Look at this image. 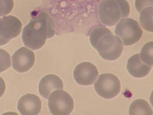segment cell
Here are the masks:
<instances>
[{
    "label": "cell",
    "mask_w": 153,
    "mask_h": 115,
    "mask_svg": "<svg viewBox=\"0 0 153 115\" xmlns=\"http://www.w3.org/2000/svg\"><path fill=\"white\" fill-rule=\"evenodd\" d=\"M41 108V100L35 95H25L22 96L18 102V109L21 115H38Z\"/></svg>",
    "instance_id": "obj_10"
},
{
    "label": "cell",
    "mask_w": 153,
    "mask_h": 115,
    "mask_svg": "<svg viewBox=\"0 0 153 115\" xmlns=\"http://www.w3.org/2000/svg\"><path fill=\"white\" fill-rule=\"evenodd\" d=\"M115 34L122 39L126 46L133 45L138 42L143 35V30L137 22L132 19H123L117 24Z\"/></svg>",
    "instance_id": "obj_4"
},
{
    "label": "cell",
    "mask_w": 153,
    "mask_h": 115,
    "mask_svg": "<svg viewBox=\"0 0 153 115\" xmlns=\"http://www.w3.org/2000/svg\"><path fill=\"white\" fill-rule=\"evenodd\" d=\"M6 84L5 82L2 77H0V98L3 95L5 92Z\"/></svg>",
    "instance_id": "obj_20"
},
{
    "label": "cell",
    "mask_w": 153,
    "mask_h": 115,
    "mask_svg": "<svg viewBox=\"0 0 153 115\" xmlns=\"http://www.w3.org/2000/svg\"><path fill=\"white\" fill-rule=\"evenodd\" d=\"M9 42V40H4V39L2 38L1 37H0V46L4 45L7 44Z\"/></svg>",
    "instance_id": "obj_21"
},
{
    "label": "cell",
    "mask_w": 153,
    "mask_h": 115,
    "mask_svg": "<svg viewBox=\"0 0 153 115\" xmlns=\"http://www.w3.org/2000/svg\"><path fill=\"white\" fill-rule=\"evenodd\" d=\"M127 68L129 73L137 78L146 76L151 70V66L144 63L139 54L134 55L129 58Z\"/></svg>",
    "instance_id": "obj_12"
},
{
    "label": "cell",
    "mask_w": 153,
    "mask_h": 115,
    "mask_svg": "<svg viewBox=\"0 0 153 115\" xmlns=\"http://www.w3.org/2000/svg\"><path fill=\"white\" fill-rule=\"evenodd\" d=\"M130 115H153V111L149 103L144 100H136L131 105Z\"/></svg>",
    "instance_id": "obj_13"
},
{
    "label": "cell",
    "mask_w": 153,
    "mask_h": 115,
    "mask_svg": "<svg viewBox=\"0 0 153 115\" xmlns=\"http://www.w3.org/2000/svg\"><path fill=\"white\" fill-rule=\"evenodd\" d=\"M110 31L109 29L105 27H99L93 30L90 36V41L92 46L94 48L97 42L102 37Z\"/></svg>",
    "instance_id": "obj_16"
},
{
    "label": "cell",
    "mask_w": 153,
    "mask_h": 115,
    "mask_svg": "<svg viewBox=\"0 0 153 115\" xmlns=\"http://www.w3.org/2000/svg\"><path fill=\"white\" fill-rule=\"evenodd\" d=\"M153 42H150L143 47L139 54L141 60L144 63L151 66L153 65Z\"/></svg>",
    "instance_id": "obj_15"
},
{
    "label": "cell",
    "mask_w": 153,
    "mask_h": 115,
    "mask_svg": "<svg viewBox=\"0 0 153 115\" xmlns=\"http://www.w3.org/2000/svg\"><path fill=\"white\" fill-rule=\"evenodd\" d=\"M22 24L14 16H8L0 19V37L6 40L16 38L21 33Z\"/></svg>",
    "instance_id": "obj_9"
},
{
    "label": "cell",
    "mask_w": 153,
    "mask_h": 115,
    "mask_svg": "<svg viewBox=\"0 0 153 115\" xmlns=\"http://www.w3.org/2000/svg\"><path fill=\"white\" fill-rule=\"evenodd\" d=\"M94 48L103 59L114 60L121 56L123 44L120 38L113 35L110 31L102 37L97 42Z\"/></svg>",
    "instance_id": "obj_3"
},
{
    "label": "cell",
    "mask_w": 153,
    "mask_h": 115,
    "mask_svg": "<svg viewBox=\"0 0 153 115\" xmlns=\"http://www.w3.org/2000/svg\"><path fill=\"white\" fill-rule=\"evenodd\" d=\"M99 75L96 66L89 62L81 63L75 68L74 77L77 84L88 86L94 84Z\"/></svg>",
    "instance_id": "obj_7"
},
{
    "label": "cell",
    "mask_w": 153,
    "mask_h": 115,
    "mask_svg": "<svg viewBox=\"0 0 153 115\" xmlns=\"http://www.w3.org/2000/svg\"><path fill=\"white\" fill-rule=\"evenodd\" d=\"M56 31V24L53 18L47 12L42 11L32 18L23 29V43L33 50L40 49L45 45L47 39L55 35Z\"/></svg>",
    "instance_id": "obj_1"
},
{
    "label": "cell",
    "mask_w": 153,
    "mask_h": 115,
    "mask_svg": "<svg viewBox=\"0 0 153 115\" xmlns=\"http://www.w3.org/2000/svg\"><path fill=\"white\" fill-rule=\"evenodd\" d=\"M120 82L112 74H103L94 84V89L99 95L106 99H111L120 92Z\"/></svg>",
    "instance_id": "obj_6"
},
{
    "label": "cell",
    "mask_w": 153,
    "mask_h": 115,
    "mask_svg": "<svg viewBox=\"0 0 153 115\" xmlns=\"http://www.w3.org/2000/svg\"><path fill=\"white\" fill-rule=\"evenodd\" d=\"M48 99L49 110L53 115H69L73 111V99L63 90L53 92Z\"/></svg>",
    "instance_id": "obj_5"
},
{
    "label": "cell",
    "mask_w": 153,
    "mask_h": 115,
    "mask_svg": "<svg viewBox=\"0 0 153 115\" xmlns=\"http://www.w3.org/2000/svg\"><path fill=\"white\" fill-rule=\"evenodd\" d=\"M11 65L10 54L5 50L0 49V74L9 69Z\"/></svg>",
    "instance_id": "obj_17"
},
{
    "label": "cell",
    "mask_w": 153,
    "mask_h": 115,
    "mask_svg": "<svg viewBox=\"0 0 153 115\" xmlns=\"http://www.w3.org/2000/svg\"><path fill=\"white\" fill-rule=\"evenodd\" d=\"M13 6V0H0V16L9 14L12 10Z\"/></svg>",
    "instance_id": "obj_18"
},
{
    "label": "cell",
    "mask_w": 153,
    "mask_h": 115,
    "mask_svg": "<svg viewBox=\"0 0 153 115\" xmlns=\"http://www.w3.org/2000/svg\"><path fill=\"white\" fill-rule=\"evenodd\" d=\"M63 84L59 77L53 74H50L43 77L39 84L38 90L40 95L49 99L51 94L55 90H63Z\"/></svg>",
    "instance_id": "obj_11"
},
{
    "label": "cell",
    "mask_w": 153,
    "mask_h": 115,
    "mask_svg": "<svg viewBox=\"0 0 153 115\" xmlns=\"http://www.w3.org/2000/svg\"><path fill=\"white\" fill-rule=\"evenodd\" d=\"M35 54L28 48L22 47L12 56V66L15 71L24 73L31 69L34 65Z\"/></svg>",
    "instance_id": "obj_8"
},
{
    "label": "cell",
    "mask_w": 153,
    "mask_h": 115,
    "mask_svg": "<svg viewBox=\"0 0 153 115\" xmlns=\"http://www.w3.org/2000/svg\"><path fill=\"white\" fill-rule=\"evenodd\" d=\"M130 7L126 0H103L99 6L98 14L101 23L113 26L130 14Z\"/></svg>",
    "instance_id": "obj_2"
},
{
    "label": "cell",
    "mask_w": 153,
    "mask_h": 115,
    "mask_svg": "<svg viewBox=\"0 0 153 115\" xmlns=\"http://www.w3.org/2000/svg\"><path fill=\"white\" fill-rule=\"evenodd\" d=\"M153 7L145 8L141 11L140 23L144 29L153 32Z\"/></svg>",
    "instance_id": "obj_14"
},
{
    "label": "cell",
    "mask_w": 153,
    "mask_h": 115,
    "mask_svg": "<svg viewBox=\"0 0 153 115\" xmlns=\"http://www.w3.org/2000/svg\"><path fill=\"white\" fill-rule=\"evenodd\" d=\"M153 0H135V7L139 13L145 8L153 7Z\"/></svg>",
    "instance_id": "obj_19"
}]
</instances>
